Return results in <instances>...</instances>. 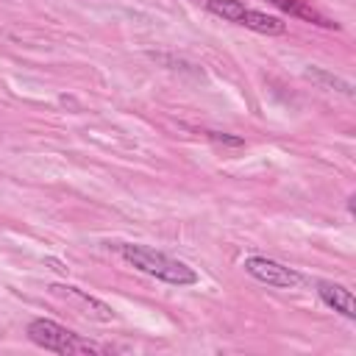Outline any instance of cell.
<instances>
[{"label":"cell","mask_w":356,"mask_h":356,"mask_svg":"<svg viewBox=\"0 0 356 356\" xmlns=\"http://www.w3.org/2000/svg\"><path fill=\"white\" fill-rule=\"evenodd\" d=\"M117 253L128 267H134V270H139V273H145L156 281H164V284H172V286L197 284V273L186 261L172 259V256H167V253H161L150 245L122 242V245H117Z\"/></svg>","instance_id":"cell-1"},{"label":"cell","mask_w":356,"mask_h":356,"mask_svg":"<svg viewBox=\"0 0 356 356\" xmlns=\"http://www.w3.org/2000/svg\"><path fill=\"white\" fill-rule=\"evenodd\" d=\"M28 339L42 348V350H50V353H61V356H83V353H111L108 345H97L92 342L89 337H81L75 334L72 328L56 323V320H44V317H36L28 323L25 328Z\"/></svg>","instance_id":"cell-2"},{"label":"cell","mask_w":356,"mask_h":356,"mask_svg":"<svg viewBox=\"0 0 356 356\" xmlns=\"http://www.w3.org/2000/svg\"><path fill=\"white\" fill-rule=\"evenodd\" d=\"M203 3L211 14L222 17L225 22L242 25L248 31H256V33H264V36H284L286 33V22L281 17L248 8L242 0H203Z\"/></svg>","instance_id":"cell-3"},{"label":"cell","mask_w":356,"mask_h":356,"mask_svg":"<svg viewBox=\"0 0 356 356\" xmlns=\"http://www.w3.org/2000/svg\"><path fill=\"white\" fill-rule=\"evenodd\" d=\"M245 273L250 278H256L259 284H267V286H275V289H295L303 278L295 267H286L275 259H267V256H248L242 261Z\"/></svg>","instance_id":"cell-4"},{"label":"cell","mask_w":356,"mask_h":356,"mask_svg":"<svg viewBox=\"0 0 356 356\" xmlns=\"http://www.w3.org/2000/svg\"><path fill=\"white\" fill-rule=\"evenodd\" d=\"M317 295H320V300H323L328 309L339 312V314L348 317V320H356V300H353V292H350L345 284H337V281H317Z\"/></svg>","instance_id":"cell-5"},{"label":"cell","mask_w":356,"mask_h":356,"mask_svg":"<svg viewBox=\"0 0 356 356\" xmlns=\"http://www.w3.org/2000/svg\"><path fill=\"white\" fill-rule=\"evenodd\" d=\"M275 8H281V11H286L289 17H298V19H306V22H312V25H320V28H334V31H339V22H334V19H328L325 14H320L314 6H309L306 0H270Z\"/></svg>","instance_id":"cell-6"},{"label":"cell","mask_w":356,"mask_h":356,"mask_svg":"<svg viewBox=\"0 0 356 356\" xmlns=\"http://www.w3.org/2000/svg\"><path fill=\"white\" fill-rule=\"evenodd\" d=\"M50 289H53V292H61V295H70V298H78V300L89 309L86 314H92V317L100 320V323H111V320H114V309H111L108 303H103V300L86 295L83 289H78V286H72V284H53Z\"/></svg>","instance_id":"cell-7"},{"label":"cell","mask_w":356,"mask_h":356,"mask_svg":"<svg viewBox=\"0 0 356 356\" xmlns=\"http://www.w3.org/2000/svg\"><path fill=\"white\" fill-rule=\"evenodd\" d=\"M306 78L314 81L323 89H331V92H339L345 97H353V83L345 81V78H339V75H334V72H328V70H323V67H309L306 70Z\"/></svg>","instance_id":"cell-8"},{"label":"cell","mask_w":356,"mask_h":356,"mask_svg":"<svg viewBox=\"0 0 356 356\" xmlns=\"http://www.w3.org/2000/svg\"><path fill=\"white\" fill-rule=\"evenodd\" d=\"M206 136L214 139V142H220V145H228V147H242L245 145L242 136H231V134H220V131H206Z\"/></svg>","instance_id":"cell-9"}]
</instances>
